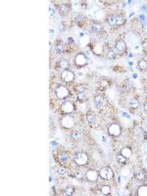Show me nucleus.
Returning a JSON list of instances; mask_svg holds the SVG:
<instances>
[{
    "label": "nucleus",
    "instance_id": "f03ea898",
    "mask_svg": "<svg viewBox=\"0 0 147 196\" xmlns=\"http://www.w3.org/2000/svg\"><path fill=\"white\" fill-rule=\"evenodd\" d=\"M61 125H62L63 128L65 129H72L74 125H75V120L74 118L71 116V115H65V116L62 117L61 119Z\"/></svg>",
    "mask_w": 147,
    "mask_h": 196
},
{
    "label": "nucleus",
    "instance_id": "7c9ffc66",
    "mask_svg": "<svg viewBox=\"0 0 147 196\" xmlns=\"http://www.w3.org/2000/svg\"><path fill=\"white\" fill-rule=\"evenodd\" d=\"M76 177H78L79 178H81V174H76Z\"/></svg>",
    "mask_w": 147,
    "mask_h": 196
},
{
    "label": "nucleus",
    "instance_id": "aec40b11",
    "mask_svg": "<svg viewBox=\"0 0 147 196\" xmlns=\"http://www.w3.org/2000/svg\"><path fill=\"white\" fill-rule=\"evenodd\" d=\"M92 31L94 32H100L102 31V26L99 24V23H94L92 25Z\"/></svg>",
    "mask_w": 147,
    "mask_h": 196
},
{
    "label": "nucleus",
    "instance_id": "f8f14e48",
    "mask_svg": "<svg viewBox=\"0 0 147 196\" xmlns=\"http://www.w3.org/2000/svg\"><path fill=\"white\" fill-rule=\"evenodd\" d=\"M76 98H78V100L83 102V101L86 100L87 95H86V93H85V91L83 89H79V90L76 91Z\"/></svg>",
    "mask_w": 147,
    "mask_h": 196
},
{
    "label": "nucleus",
    "instance_id": "20e7f679",
    "mask_svg": "<svg viewBox=\"0 0 147 196\" xmlns=\"http://www.w3.org/2000/svg\"><path fill=\"white\" fill-rule=\"evenodd\" d=\"M55 93H56V96H57L58 99H65V98H67L69 96V90H68L66 86L60 85L56 88Z\"/></svg>",
    "mask_w": 147,
    "mask_h": 196
},
{
    "label": "nucleus",
    "instance_id": "412c9836",
    "mask_svg": "<svg viewBox=\"0 0 147 196\" xmlns=\"http://www.w3.org/2000/svg\"><path fill=\"white\" fill-rule=\"evenodd\" d=\"M110 192H111V187L109 186V185H103L101 187V193L104 194V195L110 194Z\"/></svg>",
    "mask_w": 147,
    "mask_h": 196
},
{
    "label": "nucleus",
    "instance_id": "c85d7f7f",
    "mask_svg": "<svg viewBox=\"0 0 147 196\" xmlns=\"http://www.w3.org/2000/svg\"><path fill=\"white\" fill-rule=\"evenodd\" d=\"M63 45L59 44L58 46H57V48H56V51H57V53H62L63 52Z\"/></svg>",
    "mask_w": 147,
    "mask_h": 196
},
{
    "label": "nucleus",
    "instance_id": "1a4fd4ad",
    "mask_svg": "<svg viewBox=\"0 0 147 196\" xmlns=\"http://www.w3.org/2000/svg\"><path fill=\"white\" fill-rule=\"evenodd\" d=\"M74 110H75V106H74L73 103L69 102V101L63 103L62 111L64 112L65 114H71L72 112H74Z\"/></svg>",
    "mask_w": 147,
    "mask_h": 196
},
{
    "label": "nucleus",
    "instance_id": "bb28decb",
    "mask_svg": "<svg viewBox=\"0 0 147 196\" xmlns=\"http://www.w3.org/2000/svg\"><path fill=\"white\" fill-rule=\"evenodd\" d=\"M74 188L73 187H68V188H66L65 189V194L66 195H73L74 194Z\"/></svg>",
    "mask_w": 147,
    "mask_h": 196
},
{
    "label": "nucleus",
    "instance_id": "423d86ee",
    "mask_svg": "<svg viewBox=\"0 0 147 196\" xmlns=\"http://www.w3.org/2000/svg\"><path fill=\"white\" fill-rule=\"evenodd\" d=\"M61 78H62V80H64V81H66V82H71V81H73L74 79H75V75H74V73L72 71H70V70H65V71L62 72Z\"/></svg>",
    "mask_w": 147,
    "mask_h": 196
},
{
    "label": "nucleus",
    "instance_id": "dca6fc26",
    "mask_svg": "<svg viewBox=\"0 0 147 196\" xmlns=\"http://www.w3.org/2000/svg\"><path fill=\"white\" fill-rule=\"evenodd\" d=\"M69 67H70V64H69V62H68L67 60H61V61L59 62V68H60L61 70H63V71L68 70Z\"/></svg>",
    "mask_w": 147,
    "mask_h": 196
},
{
    "label": "nucleus",
    "instance_id": "393cba45",
    "mask_svg": "<svg viewBox=\"0 0 147 196\" xmlns=\"http://www.w3.org/2000/svg\"><path fill=\"white\" fill-rule=\"evenodd\" d=\"M72 137H73V139H74V140H79V139L80 138V131H78V130H75V131H73V134H72Z\"/></svg>",
    "mask_w": 147,
    "mask_h": 196
},
{
    "label": "nucleus",
    "instance_id": "cd10ccee",
    "mask_svg": "<svg viewBox=\"0 0 147 196\" xmlns=\"http://www.w3.org/2000/svg\"><path fill=\"white\" fill-rule=\"evenodd\" d=\"M58 174H60V176H65V174H67V170H66V168L60 167V168L58 169Z\"/></svg>",
    "mask_w": 147,
    "mask_h": 196
},
{
    "label": "nucleus",
    "instance_id": "9b49d317",
    "mask_svg": "<svg viewBox=\"0 0 147 196\" xmlns=\"http://www.w3.org/2000/svg\"><path fill=\"white\" fill-rule=\"evenodd\" d=\"M94 102H95V105L97 106V108H99V109L104 108L105 103H106L104 97H102V96H96V97L94 98Z\"/></svg>",
    "mask_w": 147,
    "mask_h": 196
},
{
    "label": "nucleus",
    "instance_id": "4be33fe9",
    "mask_svg": "<svg viewBox=\"0 0 147 196\" xmlns=\"http://www.w3.org/2000/svg\"><path fill=\"white\" fill-rule=\"evenodd\" d=\"M135 177H136V178L139 179V180H144L145 178H146V174H145V173H143L142 171H139V172L136 173Z\"/></svg>",
    "mask_w": 147,
    "mask_h": 196
},
{
    "label": "nucleus",
    "instance_id": "4468645a",
    "mask_svg": "<svg viewBox=\"0 0 147 196\" xmlns=\"http://www.w3.org/2000/svg\"><path fill=\"white\" fill-rule=\"evenodd\" d=\"M116 48L118 51H120V52H125V49H127V44H125V41H123V40H121V41H118L116 44Z\"/></svg>",
    "mask_w": 147,
    "mask_h": 196
},
{
    "label": "nucleus",
    "instance_id": "6e6552de",
    "mask_svg": "<svg viewBox=\"0 0 147 196\" xmlns=\"http://www.w3.org/2000/svg\"><path fill=\"white\" fill-rule=\"evenodd\" d=\"M75 63L76 66H85L87 64V58L85 54H78L75 57Z\"/></svg>",
    "mask_w": 147,
    "mask_h": 196
},
{
    "label": "nucleus",
    "instance_id": "5701e85b",
    "mask_svg": "<svg viewBox=\"0 0 147 196\" xmlns=\"http://www.w3.org/2000/svg\"><path fill=\"white\" fill-rule=\"evenodd\" d=\"M107 57L108 59H110V60H115V59L117 58L116 52H115L114 50H109L107 53Z\"/></svg>",
    "mask_w": 147,
    "mask_h": 196
},
{
    "label": "nucleus",
    "instance_id": "2eb2a0df",
    "mask_svg": "<svg viewBox=\"0 0 147 196\" xmlns=\"http://www.w3.org/2000/svg\"><path fill=\"white\" fill-rule=\"evenodd\" d=\"M70 159V156L68 154L67 152H62L60 155H59V161L61 163H67L68 161Z\"/></svg>",
    "mask_w": 147,
    "mask_h": 196
},
{
    "label": "nucleus",
    "instance_id": "a878e982",
    "mask_svg": "<svg viewBox=\"0 0 147 196\" xmlns=\"http://www.w3.org/2000/svg\"><path fill=\"white\" fill-rule=\"evenodd\" d=\"M117 160H118V162H120V163H125V162H127V158L123 156L122 154H119V155L117 156Z\"/></svg>",
    "mask_w": 147,
    "mask_h": 196
},
{
    "label": "nucleus",
    "instance_id": "a211bd4d",
    "mask_svg": "<svg viewBox=\"0 0 147 196\" xmlns=\"http://www.w3.org/2000/svg\"><path fill=\"white\" fill-rule=\"evenodd\" d=\"M138 106H139V102H138V100L136 98H131V99L129 100V107L130 108L135 109V108H137Z\"/></svg>",
    "mask_w": 147,
    "mask_h": 196
},
{
    "label": "nucleus",
    "instance_id": "0eeeda50",
    "mask_svg": "<svg viewBox=\"0 0 147 196\" xmlns=\"http://www.w3.org/2000/svg\"><path fill=\"white\" fill-rule=\"evenodd\" d=\"M121 131H122V129L121 127L118 124H112L109 129H108V132L109 134H111L113 136H118L121 134Z\"/></svg>",
    "mask_w": 147,
    "mask_h": 196
},
{
    "label": "nucleus",
    "instance_id": "f3484780",
    "mask_svg": "<svg viewBox=\"0 0 147 196\" xmlns=\"http://www.w3.org/2000/svg\"><path fill=\"white\" fill-rule=\"evenodd\" d=\"M137 194L139 196H147V186L142 185L137 189Z\"/></svg>",
    "mask_w": 147,
    "mask_h": 196
},
{
    "label": "nucleus",
    "instance_id": "7ed1b4c3",
    "mask_svg": "<svg viewBox=\"0 0 147 196\" xmlns=\"http://www.w3.org/2000/svg\"><path fill=\"white\" fill-rule=\"evenodd\" d=\"M88 162V156L85 152H79L75 155V163L79 166H83Z\"/></svg>",
    "mask_w": 147,
    "mask_h": 196
},
{
    "label": "nucleus",
    "instance_id": "39448f33",
    "mask_svg": "<svg viewBox=\"0 0 147 196\" xmlns=\"http://www.w3.org/2000/svg\"><path fill=\"white\" fill-rule=\"evenodd\" d=\"M99 174H100V177L103 179H106V180H109V179L113 178V177H114V173H113V171L109 167H105V168L100 170Z\"/></svg>",
    "mask_w": 147,
    "mask_h": 196
},
{
    "label": "nucleus",
    "instance_id": "b1692460",
    "mask_svg": "<svg viewBox=\"0 0 147 196\" xmlns=\"http://www.w3.org/2000/svg\"><path fill=\"white\" fill-rule=\"evenodd\" d=\"M138 68H139L140 70H145L147 68V62L145 60H140V61L138 62Z\"/></svg>",
    "mask_w": 147,
    "mask_h": 196
},
{
    "label": "nucleus",
    "instance_id": "9d476101",
    "mask_svg": "<svg viewBox=\"0 0 147 196\" xmlns=\"http://www.w3.org/2000/svg\"><path fill=\"white\" fill-rule=\"evenodd\" d=\"M85 177H86L87 180H89V181H96L98 177H99V174L95 170H89V171H87Z\"/></svg>",
    "mask_w": 147,
    "mask_h": 196
},
{
    "label": "nucleus",
    "instance_id": "ddd939ff",
    "mask_svg": "<svg viewBox=\"0 0 147 196\" xmlns=\"http://www.w3.org/2000/svg\"><path fill=\"white\" fill-rule=\"evenodd\" d=\"M121 154L128 159V158H129V157H131V155H132V151H131V149L129 148V147H125V148H123V149L121 150Z\"/></svg>",
    "mask_w": 147,
    "mask_h": 196
},
{
    "label": "nucleus",
    "instance_id": "c756f323",
    "mask_svg": "<svg viewBox=\"0 0 147 196\" xmlns=\"http://www.w3.org/2000/svg\"><path fill=\"white\" fill-rule=\"evenodd\" d=\"M144 109H145V111H147V102H145L144 104Z\"/></svg>",
    "mask_w": 147,
    "mask_h": 196
},
{
    "label": "nucleus",
    "instance_id": "6ab92c4d",
    "mask_svg": "<svg viewBox=\"0 0 147 196\" xmlns=\"http://www.w3.org/2000/svg\"><path fill=\"white\" fill-rule=\"evenodd\" d=\"M86 119H87L89 124H94L96 122V117H95V115H94L93 113H88L86 115Z\"/></svg>",
    "mask_w": 147,
    "mask_h": 196
},
{
    "label": "nucleus",
    "instance_id": "f257e3e1",
    "mask_svg": "<svg viewBox=\"0 0 147 196\" xmlns=\"http://www.w3.org/2000/svg\"><path fill=\"white\" fill-rule=\"evenodd\" d=\"M107 23L111 27H120V26H123V25H124L125 20L122 18L121 16L110 15L107 18Z\"/></svg>",
    "mask_w": 147,
    "mask_h": 196
}]
</instances>
